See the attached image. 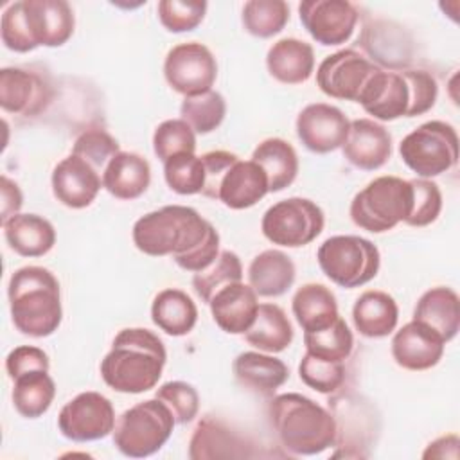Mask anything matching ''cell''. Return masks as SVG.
I'll return each instance as SVG.
<instances>
[{
    "label": "cell",
    "instance_id": "6da1fadb",
    "mask_svg": "<svg viewBox=\"0 0 460 460\" xmlns=\"http://www.w3.org/2000/svg\"><path fill=\"white\" fill-rule=\"evenodd\" d=\"M135 246L151 257L171 255L185 270L198 273L219 255V234L199 212L185 205H167L144 214L133 225Z\"/></svg>",
    "mask_w": 460,
    "mask_h": 460
},
{
    "label": "cell",
    "instance_id": "7a4b0ae2",
    "mask_svg": "<svg viewBox=\"0 0 460 460\" xmlns=\"http://www.w3.org/2000/svg\"><path fill=\"white\" fill-rule=\"evenodd\" d=\"M165 361V345L153 331L128 327L101 361V377L115 392L144 394L158 385Z\"/></svg>",
    "mask_w": 460,
    "mask_h": 460
},
{
    "label": "cell",
    "instance_id": "3957f363",
    "mask_svg": "<svg viewBox=\"0 0 460 460\" xmlns=\"http://www.w3.org/2000/svg\"><path fill=\"white\" fill-rule=\"evenodd\" d=\"M270 420L280 446L291 455H320L338 440L334 415L296 392L280 394L271 399Z\"/></svg>",
    "mask_w": 460,
    "mask_h": 460
},
{
    "label": "cell",
    "instance_id": "277c9868",
    "mask_svg": "<svg viewBox=\"0 0 460 460\" xmlns=\"http://www.w3.org/2000/svg\"><path fill=\"white\" fill-rule=\"evenodd\" d=\"M74 27V11L65 0H18L4 11L0 36L9 50L23 54L65 45Z\"/></svg>",
    "mask_w": 460,
    "mask_h": 460
},
{
    "label": "cell",
    "instance_id": "5b68a950",
    "mask_svg": "<svg viewBox=\"0 0 460 460\" xmlns=\"http://www.w3.org/2000/svg\"><path fill=\"white\" fill-rule=\"evenodd\" d=\"M11 320L16 331L31 338H47L63 320L61 291L54 273L43 266H23L9 279Z\"/></svg>",
    "mask_w": 460,
    "mask_h": 460
},
{
    "label": "cell",
    "instance_id": "8992f818",
    "mask_svg": "<svg viewBox=\"0 0 460 460\" xmlns=\"http://www.w3.org/2000/svg\"><path fill=\"white\" fill-rule=\"evenodd\" d=\"M413 190L410 180L379 176L350 201V219L361 230L383 234L404 223L411 212Z\"/></svg>",
    "mask_w": 460,
    "mask_h": 460
},
{
    "label": "cell",
    "instance_id": "52a82bcc",
    "mask_svg": "<svg viewBox=\"0 0 460 460\" xmlns=\"http://www.w3.org/2000/svg\"><path fill=\"white\" fill-rule=\"evenodd\" d=\"M174 415L160 399H146L128 408L111 431L115 447L129 458L155 455L172 435Z\"/></svg>",
    "mask_w": 460,
    "mask_h": 460
},
{
    "label": "cell",
    "instance_id": "ba28073f",
    "mask_svg": "<svg viewBox=\"0 0 460 460\" xmlns=\"http://www.w3.org/2000/svg\"><path fill=\"white\" fill-rule=\"evenodd\" d=\"M316 259L323 275L347 289L368 284L381 266L377 246L359 235H332L325 239L316 252Z\"/></svg>",
    "mask_w": 460,
    "mask_h": 460
},
{
    "label": "cell",
    "instance_id": "9c48e42d",
    "mask_svg": "<svg viewBox=\"0 0 460 460\" xmlns=\"http://www.w3.org/2000/svg\"><path fill=\"white\" fill-rule=\"evenodd\" d=\"M399 155L419 178L438 176L458 160V135L442 120H428L410 131L399 144Z\"/></svg>",
    "mask_w": 460,
    "mask_h": 460
},
{
    "label": "cell",
    "instance_id": "30bf717a",
    "mask_svg": "<svg viewBox=\"0 0 460 460\" xmlns=\"http://www.w3.org/2000/svg\"><path fill=\"white\" fill-rule=\"evenodd\" d=\"M323 210L307 198H288L271 205L261 221L264 237L284 248L313 243L323 230Z\"/></svg>",
    "mask_w": 460,
    "mask_h": 460
},
{
    "label": "cell",
    "instance_id": "8fae6325",
    "mask_svg": "<svg viewBox=\"0 0 460 460\" xmlns=\"http://www.w3.org/2000/svg\"><path fill=\"white\" fill-rule=\"evenodd\" d=\"M164 75L176 93L192 97L212 90L217 77V63L208 47L198 41H187L167 52Z\"/></svg>",
    "mask_w": 460,
    "mask_h": 460
},
{
    "label": "cell",
    "instance_id": "7c38bea8",
    "mask_svg": "<svg viewBox=\"0 0 460 460\" xmlns=\"http://www.w3.org/2000/svg\"><path fill=\"white\" fill-rule=\"evenodd\" d=\"M115 410L99 392H81L58 415L61 435L72 442H93L108 437L115 428Z\"/></svg>",
    "mask_w": 460,
    "mask_h": 460
},
{
    "label": "cell",
    "instance_id": "4fadbf2b",
    "mask_svg": "<svg viewBox=\"0 0 460 460\" xmlns=\"http://www.w3.org/2000/svg\"><path fill=\"white\" fill-rule=\"evenodd\" d=\"M379 66L354 49H343L327 56L316 68L318 88L341 101L358 102L359 93Z\"/></svg>",
    "mask_w": 460,
    "mask_h": 460
},
{
    "label": "cell",
    "instance_id": "5bb4252c",
    "mask_svg": "<svg viewBox=\"0 0 460 460\" xmlns=\"http://www.w3.org/2000/svg\"><path fill=\"white\" fill-rule=\"evenodd\" d=\"M298 16L311 38L325 47H336L350 40L359 13L347 0H304Z\"/></svg>",
    "mask_w": 460,
    "mask_h": 460
},
{
    "label": "cell",
    "instance_id": "9a60e30c",
    "mask_svg": "<svg viewBox=\"0 0 460 460\" xmlns=\"http://www.w3.org/2000/svg\"><path fill=\"white\" fill-rule=\"evenodd\" d=\"M296 137L305 149L316 155H327L340 149L349 135L350 120L332 104H307L296 117Z\"/></svg>",
    "mask_w": 460,
    "mask_h": 460
},
{
    "label": "cell",
    "instance_id": "2e32d148",
    "mask_svg": "<svg viewBox=\"0 0 460 460\" xmlns=\"http://www.w3.org/2000/svg\"><path fill=\"white\" fill-rule=\"evenodd\" d=\"M54 198L68 208H86L97 198L102 178L99 171L77 155H68L52 171Z\"/></svg>",
    "mask_w": 460,
    "mask_h": 460
},
{
    "label": "cell",
    "instance_id": "e0dca14e",
    "mask_svg": "<svg viewBox=\"0 0 460 460\" xmlns=\"http://www.w3.org/2000/svg\"><path fill=\"white\" fill-rule=\"evenodd\" d=\"M446 341L428 325L411 320L395 331L392 338L394 361L413 372L433 368L444 354Z\"/></svg>",
    "mask_w": 460,
    "mask_h": 460
},
{
    "label": "cell",
    "instance_id": "ac0fdd59",
    "mask_svg": "<svg viewBox=\"0 0 460 460\" xmlns=\"http://www.w3.org/2000/svg\"><path fill=\"white\" fill-rule=\"evenodd\" d=\"M341 153L350 165L361 171H376L392 156V135L374 119H356L350 122Z\"/></svg>",
    "mask_w": 460,
    "mask_h": 460
},
{
    "label": "cell",
    "instance_id": "d6986e66",
    "mask_svg": "<svg viewBox=\"0 0 460 460\" xmlns=\"http://www.w3.org/2000/svg\"><path fill=\"white\" fill-rule=\"evenodd\" d=\"M358 102L374 117V120L390 122L406 117L410 108V90L401 72H386L379 68L368 79Z\"/></svg>",
    "mask_w": 460,
    "mask_h": 460
},
{
    "label": "cell",
    "instance_id": "ffe728a7",
    "mask_svg": "<svg viewBox=\"0 0 460 460\" xmlns=\"http://www.w3.org/2000/svg\"><path fill=\"white\" fill-rule=\"evenodd\" d=\"M50 92L43 79L18 66L0 70V106L13 115H38L49 104Z\"/></svg>",
    "mask_w": 460,
    "mask_h": 460
},
{
    "label": "cell",
    "instance_id": "44dd1931",
    "mask_svg": "<svg viewBox=\"0 0 460 460\" xmlns=\"http://www.w3.org/2000/svg\"><path fill=\"white\" fill-rule=\"evenodd\" d=\"M248 440L232 429L226 422L214 415H205L189 442V456L192 460L207 458H244L252 456Z\"/></svg>",
    "mask_w": 460,
    "mask_h": 460
},
{
    "label": "cell",
    "instance_id": "7402d4cb",
    "mask_svg": "<svg viewBox=\"0 0 460 460\" xmlns=\"http://www.w3.org/2000/svg\"><path fill=\"white\" fill-rule=\"evenodd\" d=\"M212 320L226 334H244L255 322L259 295L250 284L234 282L219 289L208 302Z\"/></svg>",
    "mask_w": 460,
    "mask_h": 460
},
{
    "label": "cell",
    "instance_id": "603a6c76",
    "mask_svg": "<svg viewBox=\"0 0 460 460\" xmlns=\"http://www.w3.org/2000/svg\"><path fill=\"white\" fill-rule=\"evenodd\" d=\"M268 192V176L262 167L253 160L237 158L219 181L217 199L232 210H244L261 201Z\"/></svg>",
    "mask_w": 460,
    "mask_h": 460
},
{
    "label": "cell",
    "instance_id": "cb8c5ba5",
    "mask_svg": "<svg viewBox=\"0 0 460 460\" xmlns=\"http://www.w3.org/2000/svg\"><path fill=\"white\" fill-rule=\"evenodd\" d=\"M232 370L243 388L259 395H273L289 379L288 365L261 350L241 352L234 359Z\"/></svg>",
    "mask_w": 460,
    "mask_h": 460
},
{
    "label": "cell",
    "instance_id": "d4e9b609",
    "mask_svg": "<svg viewBox=\"0 0 460 460\" xmlns=\"http://www.w3.org/2000/svg\"><path fill=\"white\" fill-rule=\"evenodd\" d=\"M149 183L151 165L133 151H119L102 171V187L117 199H137Z\"/></svg>",
    "mask_w": 460,
    "mask_h": 460
},
{
    "label": "cell",
    "instance_id": "484cf974",
    "mask_svg": "<svg viewBox=\"0 0 460 460\" xmlns=\"http://www.w3.org/2000/svg\"><path fill=\"white\" fill-rule=\"evenodd\" d=\"M266 66L279 83L302 84L314 72V50L304 40L282 38L268 49Z\"/></svg>",
    "mask_w": 460,
    "mask_h": 460
},
{
    "label": "cell",
    "instance_id": "4316f807",
    "mask_svg": "<svg viewBox=\"0 0 460 460\" xmlns=\"http://www.w3.org/2000/svg\"><path fill=\"white\" fill-rule=\"evenodd\" d=\"M413 320L428 325L447 343L460 329V298L455 289L437 286L420 295L413 309Z\"/></svg>",
    "mask_w": 460,
    "mask_h": 460
},
{
    "label": "cell",
    "instance_id": "83f0119b",
    "mask_svg": "<svg viewBox=\"0 0 460 460\" xmlns=\"http://www.w3.org/2000/svg\"><path fill=\"white\" fill-rule=\"evenodd\" d=\"M4 226L9 248L22 257H41L56 244L54 225L38 214H16Z\"/></svg>",
    "mask_w": 460,
    "mask_h": 460
},
{
    "label": "cell",
    "instance_id": "f1b7e54d",
    "mask_svg": "<svg viewBox=\"0 0 460 460\" xmlns=\"http://www.w3.org/2000/svg\"><path fill=\"white\" fill-rule=\"evenodd\" d=\"M356 331L365 338H385L392 334L399 322V307L392 295L368 289L358 296L352 307Z\"/></svg>",
    "mask_w": 460,
    "mask_h": 460
},
{
    "label": "cell",
    "instance_id": "f546056e",
    "mask_svg": "<svg viewBox=\"0 0 460 460\" xmlns=\"http://www.w3.org/2000/svg\"><path fill=\"white\" fill-rule=\"evenodd\" d=\"M296 268L280 250H264L248 266V284L259 296H282L295 282Z\"/></svg>",
    "mask_w": 460,
    "mask_h": 460
},
{
    "label": "cell",
    "instance_id": "4dcf8cb0",
    "mask_svg": "<svg viewBox=\"0 0 460 460\" xmlns=\"http://www.w3.org/2000/svg\"><path fill=\"white\" fill-rule=\"evenodd\" d=\"M358 43L367 50L372 59L379 61L392 70L406 66L410 63V40L402 27L392 22H372L363 29L361 38Z\"/></svg>",
    "mask_w": 460,
    "mask_h": 460
},
{
    "label": "cell",
    "instance_id": "1f68e13d",
    "mask_svg": "<svg viewBox=\"0 0 460 460\" xmlns=\"http://www.w3.org/2000/svg\"><path fill=\"white\" fill-rule=\"evenodd\" d=\"M291 309L304 332L323 329L340 316L334 293L318 282L300 286L293 295Z\"/></svg>",
    "mask_w": 460,
    "mask_h": 460
},
{
    "label": "cell",
    "instance_id": "d6a6232c",
    "mask_svg": "<svg viewBox=\"0 0 460 460\" xmlns=\"http://www.w3.org/2000/svg\"><path fill=\"white\" fill-rule=\"evenodd\" d=\"M151 320L169 336H185L198 322V307L185 291L167 288L155 296Z\"/></svg>",
    "mask_w": 460,
    "mask_h": 460
},
{
    "label": "cell",
    "instance_id": "836d02e7",
    "mask_svg": "<svg viewBox=\"0 0 460 460\" xmlns=\"http://www.w3.org/2000/svg\"><path fill=\"white\" fill-rule=\"evenodd\" d=\"M252 160L266 172L270 192H280L289 187L295 181L300 167L295 147L279 137L262 140L253 149Z\"/></svg>",
    "mask_w": 460,
    "mask_h": 460
},
{
    "label": "cell",
    "instance_id": "e575fe53",
    "mask_svg": "<svg viewBox=\"0 0 460 460\" xmlns=\"http://www.w3.org/2000/svg\"><path fill=\"white\" fill-rule=\"evenodd\" d=\"M293 334V325L282 307L277 304H259L255 322L244 332V340L257 350L277 354L291 345Z\"/></svg>",
    "mask_w": 460,
    "mask_h": 460
},
{
    "label": "cell",
    "instance_id": "d590c367",
    "mask_svg": "<svg viewBox=\"0 0 460 460\" xmlns=\"http://www.w3.org/2000/svg\"><path fill=\"white\" fill-rule=\"evenodd\" d=\"M13 404L25 419L41 417L56 397V383L49 370L25 372L13 379Z\"/></svg>",
    "mask_w": 460,
    "mask_h": 460
},
{
    "label": "cell",
    "instance_id": "8d00e7d4",
    "mask_svg": "<svg viewBox=\"0 0 460 460\" xmlns=\"http://www.w3.org/2000/svg\"><path fill=\"white\" fill-rule=\"evenodd\" d=\"M305 352L325 361H345L354 349V336L347 322L338 316L331 325L304 332Z\"/></svg>",
    "mask_w": 460,
    "mask_h": 460
},
{
    "label": "cell",
    "instance_id": "74e56055",
    "mask_svg": "<svg viewBox=\"0 0 460 460\" xmlns=\"http://www.w3.org/2000/svg\"><path fill=\"white\" fill-rule=\"evenodd\" d=\"M243 27L255 38H271L289 22V5L284 0H250L243 5Z\"/></svg>",
    "mask_w": 460,
    "mask_h": 460
},
{
    "label": "cell",
    "instance_id": "f35d334b",
    "mask_svg": "<svg viewBox=\"0 0 460 460\" xmlns=\"http://www.w3.org/2000/svg\"><path fill=\"white\" fill-rule=\"evenodd\" d=\"M180 115L194 129V133L207 135L217 129L225 120L226 101L216 90H208L192 97H183Z\"/></svg>",
    "mask_w": 460,
    "mask_h": 460
},
{
    "label": "cell",
    "instance_id": "ab89813d",
    "mask_svg": "<svg viewBox=\"0 0 460 460\" xmlns=\"http://www.w3.org/2000/svg\"><path fill=\"white\" fill-rule=\"evenodd\" d=\"M241 280H243L241 259L237 257V253L230 250H223L208 268L194 273L192 288L196 295L201 298V302L208 304L219 289Z\"/></svg>",
    "mask_w": 460,
    "mask_h": 460
},
{
    "label": "cell",
    "instance_id": "60d3db41",
    "mask_svg": "<svg viewBox=\"0 0 460 460\" xmlns=\"http://www.w3.org/2000/svg\"><path fill=\"white\" fill-rule=\"evenodd\" d=\"M164 178L171 190L181 196L201 194L205 187V167L196 153H180L164 162Z\"/></svg>",
    "mask_w": 460,
    "mask_h": 460
},
{
    "label": "cell",
    "instance_id": "b9f144b4",
    "mask_svg": "<svg viewBox=\"0 0 460 460\" xmlns=\"http://www.w3.org/2000/svg\"><path fill=\"white\" fill-rule=\"evenodd\" d=\"M153 151L162 162L180 153H194L196 133L183 119H167L153 133Z\"/></svg>",
    "mask_w": 460,
    "mask_h": 460
},
{
    "label": "cell",
    "instance_id": "7bdbcfd3",
    "mask_svg": "<svg viewBox=\"0 0 460 460\" xmlns=\"http://www.w3.org/2000/svg\"><path fill=\"white\" fill-rule=\"evenodd\" d=\"M298 376L305 386L320 394H334L345 383V365L343 361H325L305 352L298 363Z\"/></svg>",
    "mask_w": 460,
    "mask_h": 460
},
{
    "label": "cell",
    "instance_id": "ee69618b",
    "mask_svg": "<svg viewBox=\"0 0 460 460\" xmlns=\"http://www.w3.org/2000/svg\"><path fill=\"white\" fill-rule=\"evenodd\" d=\"M208 4L203 0H162L156 5L158 20L169 32L194 31L205 18Z\"/></svg>",
    "mask_w": 460,
    "mask_h": 460
},
{
    "label": "cell",
    "instance_id": "f6af8a7d",
    "mask_svg": "<svg viewBox=\"0 0 460 460\" xmlns=\"http://www.w3.org/2000/svg\"><path fill=\"white\" fill-rule=\"evenodd\" d=\"M413 190L411 212L406 217V225L410 226H428L437 221L442 210V192L438 185L428 178L410 180Z\"/></svg>",
    "mask_w": 460,
    "mask_h": 460
},
{
    "label": "cell",
    "instance_id": "bcb514c9",
    "mask_svg": "<svg viewBox=\"0 0 460 460\" xmlns=\"http://www.w3.org/2000/svg\"><path fill=\"white\" fill-rule=\"evenodd\" d=\"M120 151L119 142L104 129H86L83 131L74 146H72V155H77L84 158L88 164H92L97 171H104L108 162Z\"/></svg>",
    "mask_w": 460,
    "mask_h": 460
},
{
    "label": "cell",
    "instance_id": "7dc6e473",
    "mask_svg": "<svg viewBox=\"0 0 460 460\" xmlns=\"http://www.w3.org/2000/svg\"><path fill=\"white\" fill-rule=\"evenodd\" d=\"M155 397L169 406V410L174 415L176 424H187V422L194 420V417L199 411L198 390L185 381L164 383L156 390Z\"/></svg>",
    "mask_w": 460,
    "mask_h": 460
},
{
    "label": "cell",
    "instance_id": "c3c4849f",
    "mask_svg": "<svg viewBox=\"0 0 460 460\" xmlns=\"http://www.w3.org/2000/svg\"><path fill=\"white\" fill-rule=\"evenodd\" d=\"M401 75L410 90V108L406 117H417L429 111L438 97L435 77L426 70H401Z\"/></svg>",
    "mask_w": 460,
    "mask_h": 460
},
{
    "label": "cell",
    "instance_id": "681fc988",
    "mask_svg": "<svg viewBox=\"0 0 460 460\" xmlns=\"http://www.w3.org/2000/svg\"><path fill=\"white\" fill-rule=\"evenodd\" d=\"M5 370H7V376L14 379L25 372L50 370V361L43 349L34 345H20L7 354Z\"/></svg>",
    "mask_w": 460,
    "mask_h": 460
},
{
    "label": "cell",
    "instance_id": "f907efd6",
    "mask_svg": "<svg viewBox=\"0 0 460 460\" xmlns=\"http://www.w3.org/2000/svg\"><path fill=\"white\" fill-rule=\"evenodd\" d=\"M239 156L225 151V149H217V151H208L205 155H201V162L205 167V187L201 190V194L205 198L210 199H217V187L219 181L223 178V174L228 171V167L237 160Z\"/></svg>",
    "mask_w": 460,
    "mask_h": 460
},
{
    "label": "cell",
    "instance_id": "816d5d0a",
    "mask_svg": "<svg viewBox=\"0 0 460 460\" xmlns=\"http://www.w3.org/2000/svg\"><path fill=\"white\" fill-rule=\"evenodd\" d=\"M2 223H5L9 217L20 214L23 196L16 181L9 180L5 174L2 176Z\"/></svg>",
    "mask_w": 460,
    "mask_h": 460
},
{
    "label": "cell",
    "instance_id": "f5cc1de1",
    "mask_svg": "<svg viewBox=\"0 0 460 460\" xmlns=\"http://www.w3.org/2000/svg\"><path fill=\"white\" fill-rule=\"evenodd\" d=\"M456 435L451 433V435H444V437H438L437 440L429 442L426 451L422 453L424 458H453L449 453H447V447L446 444H449Z\"/></svg>",
    "mask_w": 460,
    "mask_h": 460
}]
</instances>
